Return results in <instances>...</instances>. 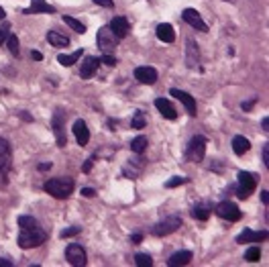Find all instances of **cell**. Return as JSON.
<instances>
[{
  "label": "cell",
  "instance_id": "obj_1",
  "mask_svg": "<svg viewBox=\"0 0 269 267\" xmlns=\"http://www.w3.org/2000/svg\"><path fill=\"white\" fill-rule=\"evenodd\" d=\"M73 186L75 184H73L71 177H51V180H47L43 184V190L47 194H51L53 198H57V200H65V198L71 196Z\"/></svg>",
  "mask_w": 269,
  "mask_h": 267
},
{
  "label": "cell",
  "instance_id": "obj_2",
  "mask_svg": "<svg viewBox=\"0 0 269 267\" xmlns=\"http://www.w3.org/2000/svg\"><path fill=\"white\" fill-rule=\"evenodd\" d=\"M47 241V233L43 228L35 226V228H21L19 233V247L21 249H33V247H39Z\"/></svg>",
  "mask_w": 269,
  "mask_h": 267
},
{
  "label": "cell",
  "instance_id": "obj_3",
  "mask_svg": "<svg viewBox=\"0 0 269 267\" xmlns=\"http://www.w3.org/2000/svg\"><path fill=\"white\" fill-rule=\"evenodd\" d=\"M204 155H206V139L198 135V137H194L188 143V147H186V159L192 161V163H200L204 159Z\"/></svg>",
  "mask_w": 269,
  "mask_h": 267
},
{
  "label": "cell",
  "instance_id": "obj_4",
  "mask_svg": "<svg viewBox=\"0 0 269 267\" xmlns=\"http://www.w3.org/2000/svg\"><path fill=\"white\" fill-rule=\"evenodd\" d=\"M96 43L104 53H112L114 47L119 45V37L110 31V27H102L98 31V35H96Z\"/></svg>",
  "mask_w": 269,
  "mask_h": 267
},
{
  "label": "cell",
  "instance_id": "obj_5",
  "mask_svg": "<svg viewBox=\"0 0 269 267\" xmlns=\"http://www.w3.org/2000/svg\"><path fill=\"white\" fill-rule=\"evenodd\" d=\"M180 226H182L180 216H167V218H163L161 222H157L155 226H153V235L155 237H167V235L175 233Z\"/></svg>",
  "mask_w": 269,
  "mask_h": 267
},
{
  "label": "cell",
  "instance_id": "obj_6",
  "mask_svg": "<svg viewBox=\"0 0 269 267\" xmlns=\"http://www.w3.org/2000/svg\"><path fill=\"white\" fill-rule=\"evenodd\" d=\"M239 186H237V196L241 198V200H247L249 196H251V192L255 190V186H257V182H255V177H253V173H249V171H239Z\"/></svg>",
  "mask_w": 269,
  "mask_h": 267
},
{
  "label": "cell",
  "instance_id": "obj_7",
  "mask_svg": "<svg viewBox=\"0 0 269 267\" xmlns=\"http://www.w3.org/2000/svg\"><path fill=\"white\" fill-rule=\"evenodd\" d=\"M65 259H67V263L73 265V267H82V265H86V261H88V259H86L84 247L78 245V243L67 245V249H65Z\"/></svg>",
  "mask_w": 269,
  "mask_h": 267
},
{
  "label": "cell",
  "instance_id": "obj_8",
  "mask_svg": "<svg viewBox=\"0 0 269 267\" xmlns=\"http://www.w3.org/2000/svg\"><path fill=\"white\" fill-rule=\"evenodd\" d=\"M216 214L220 218H224V220H230V222H237L243 216V212L239 210V206L235 202H228V200H224V202H220L216 206Z\"/></svg>",
  "mask_w": 269,
  "mask_h": 267
},
{
  "label": "cell",
  "instance_id": "obj_9",
  "mask_svg": "<svg viewBox=\"0 0 269 267\" xmlns=\"http://www.w3.org/2000/svg\"><path fill=\"white\" fill-rule=\"evenodd\" d=\"M51 127H53V135L57 141V147H65L67 145V137H65V119H63V112L57 110L51 119Z\"/></svg>",
  "mask_w": 269,
  "mask_h": 267
},
{
  "label": "cell",
  "instance_id": "obj_10",
  "mask_svg": "<svg viewBox=\"0 0 269 267\" xmlns=\"http://www.w3.org/2000/svg\"><path fill=\"white\" fill-rule=\"evenodd\" d=\"M182 19H184L192 29L202 31V33H208V25L202 21V17H200L198 11H194V9H186V11L182 13Z\"/></svg>",
  "mask_w": 269,
  "mask_h": 267
},
{
  "label": "cell",
  "instance_id": "obj_11",
  "mask_svg": "<svg viewBox=\"0 0 269 267\" xmlns=\"http://www.w3.org/2000/svg\"><path fill=\"white\" fill-rule=\"evenodd\" d=\"M135 80L139 84H145V86H153L157 82V69L155 67H147V65H141L135 69Z\"/></svg>",
  "mask_w": 269,
  "mask_h": 267
},
{
  "label": "cell",
  "instance_id": "obj_12",
  "mask_svg": "<svg viewBox=\"0 0 269 267\" xmlns=\"http://www.w3.org/2000/svg\"><path fill=\"white\" fill-rule=\"evenodd\" d=\"M200 63V49H198V43L192 39H186V65L188 67H196Z\"/></svg>",
  "mask_w": 269,
  "mask_h": 267
},
{
  "label": "cell",
  "instance_id": "obj_13",
  "mask_svg": "<svg viewBox=\"0 0 269 267\" xmlns=\"http://www.w3.org/2000/svg\"><path fill=\"white\" fill-rule=\"evenodd\" d=\"M171 96H175L184 106H186V110H188V114L190 117H196V100L192 98L188 92H184V90H177V88H171Z\"/></svg>",
  "mask_w": 269,
  "mask_h": 267
},
{
  "label": "cell",
  "instance_id": "obj_14",
  "mask_svg": "<svg viewBox=\"0 0 269 267\" xmlns=\"http://www.w3.org/2000/svg\"><path fill=\"white\" fill-rule=\"evenodd\" d=\"M267 239V231H251V228H245V231L237 237V243H261Z\"/></svg>",
  "mask_w": 269,
  "mask_h": 267
},
{
  "label": "cell",
  "instance_id": "obj_15",
  "mask_svg": "<svg viewBox=\"0 0 269 267\" xmlns=\"http://www.w3.org/2000/svg\"><path fill=\"white\" fill-rule=\"evenodd\" d=\"M129 21L125 19V17H114L112 21H110V31L119 37V39H125V37L129 35Z\"/></svg>",
  "mask_w": 269,
  "mask_h": 267
},
{
  "label": "cell",
  "instance_id": "obj_16",
  "mask_svg": "<svg viewBox=\"0 0 269 267\" xmlns=\"http://www.w3.org/2000/svg\"><path fill=\"white\" fill-rule=\"evenodd\" d=\"M73 135H75V141H78V145H88V141H90V131H88V125L82 121V119H78L73 123Z\"/></svg>",
  "mask_w": 269,
  "mask_h": 267
},
{
  "label": "cell",
  "instance_id": "obj_17",
  "mask_svg": "<svg viewBox=\"0 0 269 267\" xmlns=\"http://www.w3.org/2000/svg\"><path fill=\"white\" fill-rule=\"evenodd\" d=\"M155 108L161 112L163 119H169V121H175V119H177V110H175L173 104H171L169 100H165V98H157V100H155Z\"/></svg>",
  "mask_w": 269,
  "mask_h": 267
},
{
  "label": "cell",
  "instance_id": "obj_18",
  "mask_svg": "<svg viewBox=\"0 0 269 267\" xmlns=\"http://www.w3.org/2000/svg\"><path fill=\"white\" fill-rule=\"evenodd\" d=\"M37 13H47V15H53L55 13V7H51L45 0H31V9H25L23 15H37Z\"/></svg>",
  "mask_w": 269,
  "mask_h": 267
},
{
  "label": "cell",
  "instance_id": "obj_19",
  "mask_svg": "<svg viewBox=\"0 0 269 267\" xmlns=\"http://www.w3.org/2000/svg\"><path fill=\"white\" fill-rule=\"evenodd\" d=\"M98 59L96 57H92V55H88L86 59H84V63H82V69H80V78H84V80H88V78H92V75L96 73V69H98Z\"/></svg>",
  "mask_w": 269,
  "mask_h": 267
},
{
  "label": "cell",
  "instance_id": "obj_20",
  "mask_svg": "<svg viewBox=\"0 0 269 267\" xmlns=\"http://www.w3.org/2000/svg\"><path fill=\"white\" fill-rule=\"evenodd\" d=\"M157 39L163 41V43H173L175 41V31L169 23H161L157 27Z\"/></svg>",
  "mask_w": 269,
  "mask_h": 267
},
{
  "label": "cell",
  "instance_id": "obj_21",
  "mask_svg": "<svg viewBox=\"0 0 269 267\" xmlns=\"http://www.w3.org/2000/svg\"><path fill=\"white\" fill-rule=\"evenodd\" d=\"M190 261H192V251H177V253H173V255L167 259V265H169V267L188 265Z\"/></svg>",
  "mask_w": 269,
  "mask_h": 267
},
{
  "label": "cell",
  "instance_id": "obj_22",
  "mask_svg": "<svg viewBox=\"0 0 269 267\" xmlns=\"http://www.w3.org/2000/svg\"><path fill=\"white\" fill-rule=\"evenodd\" d=\"M47 41H49L53 47H67V45H69V37H65V35L59 33V31H49V33H47Z\"/></svg>",
  "mask_w": 269,
  "mask_h": 267
},
{
  "label": "cell",
  "instance_id": "obj_23",
  "mask_svg": "<svg viewBox=\"0 0 269 267\" xmlns=\"http://www.w3.org/2000/svg\"><path fill=\"white\" fill-rule=\"evenodd\" d=\"M82 53H84L82 49L73 51V53H59V55H57V61H59L63 67H69V65H73V63H78V61H80Z\"/></svg>",
  "mask_w": 269,
  "mask_h": 267
},
{
  "label": "cell",
  "instance_id": "obj_24",
  "mask_svg": "<svg viewBox=\"0 0 269 267\" xmlns=\"http://www.w3.org/2000/svg\"><path fill=\"white\" fill-rule=\"evenodd\" d=\"M249 149H251V143H249V139H245L243 135H237V137L233 139V151H235L237 155H245Z\"/></svg>",
  "mask_w": 269,
  "mask_h": 267
},
{
  "label": "cell",
  "instance_id": "obj_25",
  "mask_svg": "<svg viewBox=\"0 0 269 267\" xmlns=\"http://www.w3.org/2000/svg\"><path fill=\"white\" fill-rule=\"evenodd\" d=\"M145 149H147V137L139 135V137H135V139L131 141V151H133V153L141 155V153H143Z\"/></svg>",
  "mask_w": 269,
  "mask_h": 267
},
{
  "label": "cell",
  "instance_id": "obj_26",
  "mask_svg": "<svg viewBox=\"0 0 269 267\" xmlns=\"http://www.w3.org/2000/svg\"><path fill=\"white\" fill-rule=\"evenodd\" d=\"M63 23L65 25H69L75 33H80V35H84L86 33V25L84 23H80L78 19H73V17H67V15H63Z\"/></svg>",
  "mask_w": 269,
  "mask_h": 267
},
{
  "label": "cell",
  "instance_id": "obj_27",
  "mask_svg": "<svg viewBox=\"0 0 269 267\" xmlns=\"http://www.w3.org/2000/svg\"><path fill=\"white\" fill-rule=\"evenodd\" d=\"M19 226L21 228H35V226H39V222H37L33 216H29V214H21L19 216Z\"/></svg>",
  "mask_w": 269,
  "mask_h": 267
},
{
  "label": "cell",
  "instance_id": "obj_28",
  "mask_svg": "<svg viewBox=\"0 0 269 267\" xmlns=\"http://www.w3.org/2000/svg\"><path fill=\"white\" fill-rule=\"evenodd\" d=\"M7 47H9V51H11V55H15V57H19V53H21V49H19V39H17V35H9V39H7Z\"/></svg>",
  "mask_w": 269,
  "mask_h": 267
},
{
  "label": "cell",
  "instance_id": "obj_29",
  "mask_svg": "<svg viewBox=\"0 0 269 267\" xmlns=\"http://www.w3.org/2000/svg\"><path fill=\"white\" fill-rule=\"evenodd\" d=\"M192 216H194L196 220H208L210 210H208V208H204V206H196L194 210H192Z\"/></svg>",
  "mask_w": 269,
  "mask_h": 267
},
{
  "label": "cell",
  "instance_id": "obj_30",
  "mask_svg": "<svg viewBox=\"0 0 269 267\" xmlns=\"http://www.w3.org/2000/svg\"><path fill=\"white\" fill-rule=\"evenodd\" d=\"M145 125H147L145 114H143V112H135V117H133V121H131V127H133V129H145Z\"/></svg>",
  "mask_w": 269,
  "mask_h": 267
},
{
  "label": "cell",
  "instance_id": "obj_31",
  "mask_svg": "<svg viewBox=\"0 0 269 267\" xmlns=\"http://www.w3.org/2000/svg\"><path fill=\"white\" fill-rule=\"evenodd\" d=\"M82 233V226H69V228H63V231L59 233L61 239H69V237H75Z\"/></svg>",
  "mask_w": 269,
  "mask_h": 267
},
{
  "label": "cell",
  "instance_id": "obj_32",
  "mask_svg": "<svg viewBox=\"0 0 269 267\" xmlns=\"http://www.w3.org/2000/svg\"><path fill=\"white\" fill-rule=\"evenodd\" d=\"M245 259L251 261V263L259 261V259H261V249H259V247H249V251L245 253Z\"/></svg>",
  "mask_w": 269,
  "mask_h": 267
},
{
  "label": "cell",
  "instance_id": "obj_33",
  "mask_svg": "<svg viewBox=\"0 0 269 267\" xmlns=\"http://www.w3.org/2000/svg\"><path fill=\"white\" fill-rule=\"evenodd\" d=\"M135 263L139 267H149V265H153V259L147 253H139V255H135Z\"/></svg>",
  "mask_w": 269,
  "mask_h": 267
},
{
  "label": "cell",
  "instance_id": "obj_34",
  "mask_svg": "<svg viewBox=\"0 0 269 267\" xmlns=\"http://www.w3.org/2000/svg\"><path fill=\"white\" fill-rule=\"evenodd\" d=\"M188 182H190L188 177L175 175V177H171V180H167V182H165V188H177V186H182V184H188Z\"/></svg>",
  "mask_w": 269,
  "mask_h": 267
},
{
  "label": "cell",
  "instance_id": "obj_35",
  "mask_svg": "<svg viewBox=\"0 0 269 267\" xmlns=\"http://www.w3.org/2000/svg\"><path fill=\"white\" fill-rule=\"evenodd\" d=\"M9 157H11V155L0 157V177H5V175L9 173V169H11V161H9Z\"/></svg>",
  "mask_w": 269,
  "mask_h": 267
},
{
  "label": "cell",
  "instance_id": "obj_36",
  "mask_svg": "<svg viewBox=\"0 0 269 267\" xmlns=\"http://www.w3.org/2000/svg\"><path fill=\"white\" fill-rule=\"evenodd\" d=\"M9 31H11V25H9V23H5L3 27H0V45H3V43H7L9 35H11Z\"/></svg>",
  "mask_w": 269,
  "mask_h": 267
},
{
  "label": "cell",
  "instance_id": "obj_37",
  "mask_svg": "<svg viewBox=\"0 0 269 267\" xmlns=\"http://www.w3.org/2000/svg\"><path fill=\"white\" fill-rule=\"evenodd\" d=\"M11 155V145L7 139H0V157H7Z\"/></svg>",
  "mask_w": 269,
  "mask_h": 267
},
{
  "label": "cell",
  "instance_id": "obj_38",
  "mask_svg": "<svg viewBox=\"0 0 269 267\" xmlns=\"http://www.w3.org/2000/svg\"><path fill=\"white\" fill-rule=\"evenodd\" d=\"M102 63H106V65L112 67V65H117V57H112L110 53H104V55H102Z\"/></svg>",
  "mask_w": 269,
  "mask_h": 267
},
{
  "label": "cell",
  "instance_id": "obj_39",
  "mask_svg": "<svg viewBox=\"0 0 269 267\" xmlns=\"http://www.w3.org/2000/svg\"><path fill=\"white\" fill-rule=\"evenodd\" d=\"M94 5L104 7V9H112L114 7V0H94Z\"/></svg>",
  "mask_w": 269,
  "mask_h": 267
},
{
  "label": "cell",
  "instance_id": "obj_40",
  "mask_svg": "<svg viewBox=\"0 0 269 267\" xmlns=\"http://www.w3.org/2000/svg\"><path fill=\"white\" fill-rule=\"evenodd\" d=\"M263 163L269 167V143L263 145Z\"/></svg>",
  "mask_w": 269,
  "mask_h": 267
},
{
  "label": "cell",
  "instance_id": "obj_41",
  "mask_svg": "<svg viewBox=\"0 0 269 267\" xmlns=\"http://www.w3.org/2000/svg\"><path fill=\"white\" fill-rule=\"evenodd\" d=\"M94 194H96V192H94L92 188H82V196H84V198H92Z\"/></svg>",
  "mask_w": 269,
  "mask_h": 267
},
{
  "label": "cell",
  "instance_id": "obj_42",
  "mask_svg": "<svg viewBox=\"0 0 269 267\" xmlns=\"http://www.w3.org/2000/svg\"><path fill=\"white\" fill-rule=\"evenodd\" d=\"M92 165H94V159H86V163H84V167H82V171H84V173H88V171L92 169Z\"/></svg>",
  "mask_w": 269,
  "mask_h": 267
},
{
  "label": "cell",
  "instance_id": "obj_43",
  "mask_svg": "<svg viewBox=\"0 0 269 267\" xmlns=\"http://www.w3.org/2000/svg\"><path fill=\"white\" fill-rule=\"evenodd\" d=\"M31 57H33L35 61H41V59H43V53H41V51H31Z\"/></svg>",
  "mask_w": 269,
  "mask_h": 267
},
{
  "label": "cell",
  "instance_id": "obj_44",
  "mask_svg": "<svg viewBox=\"0 0 269 267\" xmlns=\"http://www.w3.org/2000/svg\"><path fill=\"white\" fill-rule=\"evenodd\" d=\"M261 127H263V131H265V133H269V119H267V117H263Z\"/></svg>",
  "mask_w": 269,
  "mask_h": 267
},
{
  "label": "cell",
  "instance_id": "obj_45",
  "mask_svg": "<svg viewBox=\"0 0 269 267\" xmlns=\"http://www.w3.org/2000/svg\"><path fill=\"white\" fill-rule=\"evenodd\" d=\"M253 104H255V98H253V100H249V102H243L241 106H243V110H251V106H253Z\"/></svg>",
  "mask_w": 269,
  "mask_h": 267
},
{
  "label": "cell",
  "instance_id": "obj_46",
  "mask_svg": "<svg viewBox=\"0 0 269 267\" xmlns=\"http://www.w3.org/2000/svg\"><path fill=\"white\" fill-rule=\"evenodd\" d=\"M131 241H133V243H141V241H143V235H141V233H135V235L131 237Z\"/></svg>",
  "mask_w": 269,
  "mask_h": 267
},
{
  "label": "cell",
  "instance_id": "obj_47",
  "mask_svg": "<svg viewBox=\"0 0 269 267\" xmlns=\"http://www.w3.org/2000/svg\"><path fill=\"white\" fill-rule=\"evenodd\" d=\"M261 200H263V204H265V206L269 204V196H267V190H263V192H261Z\"/></svg>",
  "mask_w": 269,
  "mask_h": 267
},
{
  "label": "cell",
  "instance_id": "obj_48",
  "mask_svg": "<svg viewBox=\"0 0 269 267\" xmlns=\"http://www.w3.org/2000/svg\"><path fill=\"white\" fill-rule=\"evenodd\" d=\"M47 169H51V161L49 163H39V171H47Z\"/></svg>",
  "mask_w": 269,
  "mask_h": 267
},
{
  "label": "cell",
  "instance_id": "obj_49",
  "mask_svg": "<svg viewBox=\"0 0 269 267\" xmlns=\"http://www.w3.org/2000/svg\"><path fill=\"white\" fill-rule=\"evenodd\" d=\"M21 119H23V121H27V123H31V121H33V117H31V114H27V112H21Z\"/></svg>",
  "mask_w": 269,
  "mask_h": 267
},
{
  "label": "cell",
  "instance_id": "obj_50",
  "mask_svg": "<svg viewBox=\"0 0 269 267\" xmlns=\"http://www.w3.org/2000/svg\"><path fill=\"white\" fill-rule=\"evenodd\" d=\"M13 265V261H9V259H0V267H11Z\"/></svg>",
  "mask_w": 269,
  "mask_h": 267
},
{
  "label": "cell",
  "instance_id": "obj_51",
  "mask_svg": "<svg viewBox=\"0 0 269 267\" xmlns=\"http://www.w3.org/2000/svg\"><path fill=\"white\" fill-rule=\"evenodd\" d=\"M5 19H7V13H5L3 7H0V21H5Z\"/></svg>",
  "mask_w": 269,
  "mask_h": 267
}]
</instances>
